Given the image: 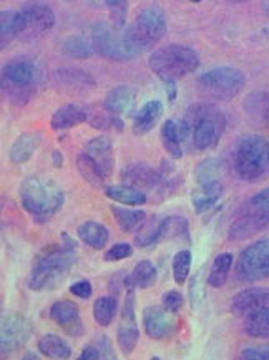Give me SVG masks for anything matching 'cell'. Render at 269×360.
<instances>
[{
    "mask_svg": "<svg viewBox=\"0 0 269 360\" xmlns=\"http://www.w3.org/2000/svg\"><path fill=\"white\" fill-rule=\"evenodd\" d=\"M63 241L50 244L37 254L29 278V289L54 290L63 284L77 262V243L67 234H62Z\"/></svg>",
    "mask_w": 269,
    "mask_h": 360,
    "instance_id": "obj_1",
    "label": "cell"
},
{
    "mask_svg": "<svg viewBox=\"0 0 269 360\" xmlns=\"http://www.w3.org/2000/svg\"><path fill=\"white\" fill-rule=\"evenodd\" d=\"M178 124L183 140L189 138L193 148H196L198 151H206L220 143L221 136L225 135L228 120L215 105L199 101V103L188 107L183 120L178 122Z\"/></svg>",
    "mask_w": 269,
    "mask_h": 360,
    "instance_id": "obj_2",
    "label": "cell"
},
{
    "mask_svg": "<svg viewBox=\"0 0 269 360\" xmlns=\"http://www.w3.org/2000/svg\"><path fill=\"white\" fill-rule=\"evenodd\" d=\"M18 198L25 213L37 224H45L58 214L65 202L63 189L49 178L29 176L25 178L18 189Z\"/></svg>",
    "mask_w": 269,
    "mask_h": 360,
    "instance_id": "obj_3",
    "label": "cell"
},
{
    "mask_svg": "<svg viewBox=\"0 0 269 360\" xmlns=\"http://www.w3.org/2000/svg\"><path fill=\"white\" fill-rule=\"evenodd\" d=\"M166 13L158 6H150L138 13L122 32V39L133 58L150 52L166 34Z\"/></svg>",
    "mask_w": 269,
    "mask_h": 360,
    "instance_id": "obj_4",
    "label": "cell"
},
{
    "mask_svg": "<svg viewBox=\"0 0 269 360\" xmlns=\"http://www.w3.org/2000/svg\"><path fill=\"white\" fill-rule=\"evenodd\" d=\"M40 83V68L30 58H13L4 63L0 86L7 101L20 108L30 103Z\"/></svg>",
    "mask_w": 269,
    "mask_h": 360,
    "instance_id": "obj_5",
    "label": "cell"
},
{
    "mask_svg": "<svg viewBox=\"0 0 269 360\" xmlns=\"http://www.w3.org/2000/svg\"><path fill=\"white\" fill-rule=\"evenodd\" d=\"M231 165L241 181H261L269 174V138L261 135L241 138L234 145Z\"/></svg>",
    "mask_w": 269,
    "mask_h": 360,
    "instance_id": "obj_6",
    "label": "cell"
},
{
    "mask_svg": "<svg viewBox=\"0 0 269 360\" xmlns=\"http://www.w3.org/2000/svg\"><path fill=\"white\" fill-rule=\"evenodd\" d=\"M148 65L163 83H176L196 70L199 67V55L188 45L170 44L151 52Z\"/></svg>",
    "mask_w": 269,
    "mask_h": 360,
    "instance_id": "obj_7",
    "label": "cell"
},
{
    "mask_svg": "<svg viewBox=\"0 0 269 360\" xmlns=\"http://www.w3.org/2000/svg\"><path fill=\"white\" fill-rule=\"evenodd\" d=\"M269 228V188L248 198L236 211L228 229L230 241H248Z\"/></svg>",
    "mask_w": 269,
    "mask_h": 360,
    "instance_id": "obj_8",
    "label": "cell"
},
{
    "mask_svg": "<svg viewBox=\"0 0 269 360\" xmlns=\"http://www.w3.org/2000/svg\"><path fill=\"white\" fill-rule=\"evenodd\" d=\"M198 90L208 98L216 101H230L238 96L246 86L244 73L236 67L223 65L198 77Z\"/></svg>",
    "mask_w": 269,
    "mask_h": 360,
    "instance_id": "obj_9",
    "label": "cell"
},
{
    "mask_svg": "<svg viewBox=\"0 0 269 360\" xmlns=\"http://www.w3.org/2000/svg\"><path fill=\"white\" fill-rule=\"evenodd\" d=\"M238 283H256L269 279V239H261L244 248L234 266Z\"/></svg>",
    "mask_w": 269,
    "mask_h": 360,
    "instance_id": "obj_10",
    "label": "cell"
},
{
    "mask_svg": "<svg viewBox=\"0 0 269 360\" xmlns=\"http://www.w3.org/2000/svg\"><path fill=\"white\" fill-rule=\"evenodd\" d=\"M18 17H20L22 34L20 39L25 41L42 39L47 35L55 25V13L49 4L42 0H29L24 6L18 8Z\"/></svg>",
    "mask_w": 269,
    "mask_h": 360,
    "instance_id": "obj_11",
    "label": "cell"
},
{
    "mask_svg": "<svg viewBox=\"0 0 269 360\" xmlns=\"http://www.w3.org/2000/svg\"><path fill=\"white\" fill-rule=\"evenodd\" d=\"M32 330L34 327L24 314H4L2 326H0V355L6 359L24 349L32 337Z\"/></svg>",
    "mask_w": 269,
    "mask_h": 360,
    "instance_id": "obj_12",
    "label": "cell"
},
{
    "mask_svg": "<svg viewBox=\"0 0 269 360\" xmlns=\"http://www.w3.org/2000/svg\"><path fill=\"white\" fill-rule=\"evenodd\" d=\"M92 44L95 53L110 62H130L132 55L125 47L122 32L108 22H99L92 29Z\"/></svg>",
    "mask_w": 269,
    "mask_h": 360,
    "instance_id": "obj_13",
    "label": "cell"
},
{
    "mask_svg": "<svg viewBox=\"0 0 269 360\" xmlns=\"http://www.w3.org/2000/svg\"><path fill=\"white\" fill-rule=\"evenodd\" d=\"M123 285L127 289L125 294V301L120 312V322L117 330L118 347L123 355H130L137 347L138 339H140V330H138L137 314H134V306H137V299H134V288L128 283L127 278L123 279Z\"/></svg>",
    "mask_w": 269,
    "mask_h": 360,
    "instance_id": "obj_14",
    "label": "cell"
},
{
    "mask_svg": "<svg viewBox=\"0 0 269 360\" xmlns=\"http://www.w3.org/2000/svg\"><path fill=\"white\" fill-rule=\"evenodd\" d=\"M168 169H171V166H168ZM168 169H166V163L161 165L160 168H151L145 163H132L122 169L120 179L125 184L142 189V191L143 189H155L166 183Z\"/></svg>",
    "mask_w": 269,
    "mask_h": 360,
    "instance_id": "obj_15",
    "label": "cell"
},
{
    "mask_svg": "<svg viewBox=\"0 0 269 360\" xmlns=\"http://www.w3.org/2000/svg\"><path fill=\"white\" fill-rule=\"evenodd\" d=\"M142 321L145 334L153 340L168 339V337L175 334L176 327H178L175 319V314L170 312L168 309L160 306L145 307Z\"/></svg>",
    "mask_w": 269,
    "mask_h": 360,
    "instance_id": "obj_16",
    "label": "cell"
},
{
    "mask_svg": "<svg viewBox=\"0 0 269 360\" xmlns=\"http://www.w3.org/2000/svg\"><path fill=\"white\" fill-rule=\"evenodd\" d=\"M50 319L57 324L68 337L78 339L85 334V324H83L78 306L72 301H58L50 307Z\"/></svg>",
    "mask_w": 269,
    "mask_h": 360,
    "instance_id": "obj_17",
    "label": "cell"
},
{
    "mask_svg": "<svg viewBox=\"0 0 269 360\" xmlns=\"http://www.w3.org/2000/svg\"><path fill=\"white\" fill-rule=\"evenodd\" d=\"M269 306V288H248L239 290L238 294L231 299V312L236 317L246 319L251 314L261 311Z\"/></svg>",
    "mask_w": 269,
    "mask_h": 360,
    "instance_id": "obj_18",
    "label": "cell"
},
{
    "mask_svg": "<svg viewBox=\"0 0 269 360\" xmlns=\"http://www.w3.org/2000/svg\"><path fill=\"white\" fill-rule=\"evenodd\" d=\"M243 112L251 127L258 130L269 128V91L256 90L244 96Z\"/></svg>",
    "mask_w": 269,
    "mask_h": 360,
    "instance_id": "obj_19",
    "label": "cell"
},
{
    "mask_svg": "<svg viewBox=\"0 0 269 360\" xmlns=\"http://www.w3.org/2000/svg\"><path fill=\"white\" fill-rule=\"evenodd\" d=\"M54 82L68 94H82L95 86V78L80 68H58L54 72Z\"/></svg>",
    "mask_w": 269,
    "mask_h": 360,
    "instance_id": "obj_20",
    "label": "cell"
},
{
    "mask_svg": "<svg viewBox=\"0 0 269 360\" xmlns=\"http://www.w3.org/2000/svg\"><path fill=\"white\" fill-rule=\"evenodd\" d=\"M134 103H137V90L133 86L120 85L108 91V95H106L104 101V107L108 112L122 118L132 113Z\"/></svg>",
    "mask_w": 269,
    "mask_h": 360,
    "instance_id": "obj_21",
    "label": "cell"
},
{
    "mask_svg": "<svg viewBox=\"0 0 269 360\" xmlns=\"http://www.w3.org/2000/svg\"><path fill=\"white\" fill-rule=\"evenodd\" d=\"M88 122V108L80 105L68 103L60 107L50 118V127L54 131H63L75 128L78 124Z\"/></svg>",
    "mask_w": 269,
    "mask_h": 360,
    "instance_id": "obj_22",
    "label": "cell"
},
{
    "mask_svg": "<svg viewBox=\"0 0 269 360\" xmlns=\"http://www.w3.org/2000/svg\"><path fill=\"white\" fill-rule=\"evenodd\" d=\"M83 151L88 153L94 158L96 163L100 165V168L104 169L106 178L113 173L115 166V156H113V143L108 136H95L90 141H87Z\"/></svg>",
    "mask_w": 269,
    "mask_h": 360,
    "instance_id": "obj_23",
    "label": "cell"
},
{
    "mask_svg": "<svg viewBox=\"0 0 269 360\" xmlns=\"http://www.w3.org/2000/svg\"><path fill=\"white\" fill-rule=\"evenodd\" d=\"M161 115H163V103L160 100H150L143 103L133 118L134 135H146V133H150L155 128Z\"/></svg>",
    "mask_w": 269,
    "mask_h": 360,
    "instance_id": "obj_24",
    "label": "cell"
},
{
    "mask_svg": "<svg viewBox=\"0 0 269 360\" xmlns=\"http://www.w3.org/2000/svg\"><path fill=\"white\" fill-rule=\"evenodd\" d=\"M40 145L39 133H24L12 143L8 150V160L13 165H24L35 155L37 148Z\"/></svg>",
    "mask_w": 269,
    "mask_h": 360,
    "instance_id": "obj_25",
    "label": "cell"
},
{
    "mask_svg": "<svg viewBox=\"0 0 269 360\" xmlns=\"http://www.w3.org/2000/svg\"><path fill=\"white\" fill-rule=\"evenodd\" d=\"M105 195L108 200L123 206H143L148 201L145 191L130 186V184H118V186H105Z\"/></svg>",
    "mask_w": 269,
    "mask_h": 360,
    "instance_id": "obj_26",
    "label": "cell"
},
{
    "mask_svg": "<svg viewBox=\"0 0 269 360\" xmlns=\"http://www.w3.org/2000/svg\"><path fill=\"white\" fill-rule=\"evenodd\" d=\"M77 234L82 243H85L88 248L95 249V251L104 249L110 239V233L105 228V224L96 223V221H87V223L78 226Z\"/></svg>",
    "mask_w": 269,
    "mask_h": 360,
    "instance_id": "obj_27",
    "label": "cell"
},
{
    "mask_svg": "<svg viewBox=\"0 0 269 360\" xmlns=\"http://www.w3.org/2000/svg\"><path fill=\"white\" fill-rule=\"evenodd\" d=\"M111 214H113L115 221H117L120 229L123 233H132L142 228V224H145L146 213L143 210H134L133 206H118L113 205L110 207Z\"/></svg>",
    "mask_w": 269,
    "mask_h": 360,
    "instance_id": "obj_28",
    "label": "cell"
},
{
    "mask_svg": "<svg viewBox=\"0 0 269 360\" xmlns=\"http://www.w3.org/2000/svg\"><path fill=\"white\" fill-rule=\"evenodd\" d=\"M37 350L40 355L47 359H58L65 360L72 357V347L65 339L55 334H45L42 335L37 342Z\"/></svg>",
    "mask_w": 269,
    "mask_h": 360,
    "instance_id": "obj_29",
    "label": "cell"
},
{
    "mask_svg": "<svg viewBox=\"0 0 269 360\" xmlns=\"http://www.w3.org/2000/svg\"><path fill=\"white\" fill-rule=\"evenodd\" d=\"M88 124L95 130L100 131H122L123 130V120L108 112L104 105L101 107L88 108Z\"/></svg>",
    "mask_w": 269,
    "mask_h": 360,
    "instance_id": "obj_30",
    "label": "cell"
},
{
    "mask_svg": "<svg viewBox=\"0 0 269 360\" xmlns=\"http://www.w3.org/2000/svg\"><path fill=\"white\" fill-rule=\"evenodd\" d=\"M75 165H77L78 174H80L88 184H92V186L95 188L104 186L106 174L104 173V169L100 168V165L96 163L90 155L85 153V151H82V153L77 156Z\"/></svg>",
    "mask_w": 269,
    "mask_h": 360,
    "instance_id": "obj_31",
    "label": "cell"
},
{
    "mask_svg": "<svg viewBox=\"0 0 269 360\" xmlns=\"http://www.w3.org/2000/svg\"><path fill=\"white\" fill-rule=\"evenodd\" d=\"M161 143L173 160H180L183 156V135L180 131V124L175 120L168 118L161 127Z\"/></svg>",
    "mask_w": 269,
    "mask_h": 360,
    "instance_id": "obj_32",
    "label": "cell"
},
{
    "mask_svg": "<svg viewBox=\"0 0 269 360\" xmlns=\"http://www.w3.org/2000/svg\"><path fill=\"white\" fill-rule=\"evenodd\" d=\"M223 193L221 183H213V184H201L196 193L193 195V207L194 213L203 214L208 213L213 206L220 201Z\"/></svg>",
    "mask_w": 269,
    "mask_h": 360,
    "instance_id": "obj_33",
    "label": "cell"
},
{
    "mask_svg": "<svg viewBox=\"0 0 269 360\" xmlns=\"http://www.w3.org/2000/svg\"><path fill=\"white\" fill-rule=\"evenodd\" d=\"M22 25L18 11H4L0 17V49L6 50L13 40L20 39Z\"/></svg>",
    "mask_w": 269,
    "mask_h": 360,
    "instance_id": "obj_34",
    "label": "cell"
},
{
    "mask_svg": "<svg viewBox=\"0 0 269 360\" xmlns=\"http://www.w3.org/2000/svg\"><path fill=\"white\" fill-rule=\"evenodd\" d=\"M134 289H148L158 279V271L151 261L143 259L133 267L132 274L125 276Z\"/></svg>",
    "mask_w": 269,
    "mask_h": 360,
    "instance_id": "obj_35",
    "label": "cell"
},
{
    "mask_svg": "<svg viewBox=\"0 0 269 360\" xmlns=\"http://www.w3.org/2000/svg\"><path fill=\"white\" fill-rule=\"evenodd\" d=\"M171 239H184L189 243L188 221L182 216H168V218L161 219L158 243L171 241Z\"/></svg>",
    "mask_w": 269,
    "mask_h": 360,
    "instance_id": "obj_36",
    "label": "cell"
},
{
    "mask_svg": "<svg viewBox=\"0 0 269 360\" xmlns=\"http://www.w3.org/2000/svg\"><path fill=\"white\" fill-rule=\"evenodd\" d=\"M233 262L234 257L231 252L218 254L211 264L210 274H208V284H210L211 288H223V285L226 284V281H228Z\"/></svg>",
    "mask_w": 269,
    "mask_h": 360,
    "instance_id": "obj_37",
    "label": "cell"
},
{
    "mask_svg": "<svg viewBox=\"0 0 269 360\" xmlns=\"http://www.w3.org/2000/svg\"><path fill=\"white\" fill-rule=\"evenodd\" d=\"M62 52L70 58L88 60L95 53V49H94V44H92V40H88L87 37L72 35L63 40Z\"/></svg>",
    "mask_w": 269,
    "mask_h": 360,
    "instance_id": "obj_38",
    "label": "cell"
},
{
    "mask_svg": "<svg viewBox=\"0 0 269 360\" xmlns=\"http://www.w3.org/2000/svg\"><path fill=\"white\" fill-rule=\"evenodd\" d=\"M118 312V301L115 295H104L94 304V319L100 327H108Z\"/></svg>",
    "mask_w": 269,
    "mask_h": 360,
    "instance_id": "obj_39",
    "label": "cell"
},
{
    "mask_svg": "<svg viewBox=\"0 0 269 360\" xmlns=\"http://www.w3.org/2000/svg\"><path fill=\"white\" fill-rule=\"evenodd\" d=\"M244 332L253 339H269V306L246 317Z\"/></svg>",
    "mask_w": 269,
    "mask_h": 360,
    "instance_id": "obj_40",
    "label": "cell"
},
{
    "mask_svg": "<svg viewBox=\"0 0 269 360\" xmlns=\"http://www.w3.org/2000/svg\"><path fill=\"white\" fill-rule=\"evenodd\" d=\"M192 262H193V256H192V251H188V249H183V251L175 254L173 262H171V271H173V279L176 284L187 283Z\"/></svg>",
    "mask_w": 269,
    "mask_h": 360,
    "instance_id": "obj_41",
    "label": "cell"
},
{
    "mask_svg": "<svg viewBox=\"0 0 269 360\" xmlns=\"http://www.w3.org/2000/svg\"><path fill=\"white\" fill-rule=\"evenodd\" d=\"M160 226H161V219L158 218H153L146 226L142 224V228L138 229L134 244H137L138 248H148V246H153V244H158Z\"/></svg>",
    "mask_w": 269,
    "mask_h": 360,
    "instance_id": "obj_42",
    "label": "cell"
},
{
    "mask_svg": "<svg viewBox=\"0 0 269 360\" xmlns=\"http://www.w3.org/2000/svg\"><path fill=\"white\" fill-rule=\"evenodd\" d=\"M104 2L106 8H108L111 24L122 30L125 27V22H127L130 0H104Z\"/></svg>",
    "mask_w": 269,
    "mask_h": 360,
    "instance_id": "obj_43",
    "label": "cell"
},
{
    "mask_svg": "<svg viewBox=\"0 0 269 360\" xmlns=\"http://www.w3.org/2000/svg\"><path fill=\"white\" fill-rule=\"evenodd\" d=\"M220 163L216 160H206L196 168V181L199 186L201 184L220 183Z\"/></svg>",
    "mask_w": 269,
    "mask_h": 360,
    "instance_id": "obj_44",
    "label": "cell"
},
{
    "mask_svg": "<svg viewBox=\"0 0 269 360\" xmlns=\"http://www.w3.org/2000/svg\"><path fill=\"white\" fill-rule=\"evenodd\" d=\"M133 254V248L130 246L128 243H118L115 246H111L108 251L104 254V259L106 262H117V261H123L132 257Z\"/></svg>",
    "mask_w": 269,
    "mask_h": 360,
    "instance_id": "obj_45",
    "label": "cell"
},
{
    "mask_svg": "<svg viewBox=\"0 0 269 360\" xmlns=\"http://www.w3.org/2000/svg\"><path fill=\"white\" fill-rule=\"evenodd\" d=\"M161 302H163V307L168 309L170 312L178 314L184 306V297L180 290H168V292H165L163 297H161Z\"/></svg>",
    "mask_w": 269,
    "mask_h": 360,
    "instance_id": "obj_46",
    "label": "cell"
},
{
    "mask_svg": "<svg viewBox=\"0 0 269 360\" xmlns=\"http://www.w3.org/2000/svg\"><path fill=\"white\" fill-rule=\"evenodd\" d=\"M241 357L248 360H269V347L259 345V347H246L241 350Z\"/></svg>",
    "mask_w": 269,
    "mask_h": 360,
    "instance_id": "obj_47",
    "label": "cell"
},
{
    "mask_svg": "<svg viewBox=\"0 0 269 360\" xmlns=\"http://www.w3.org/2000/svg\"><path fill=\"white\" fill-rule=\"evenodd\" d=\"M70 292L78 299H88L92 295V292H94V289H92L90 281L82 279V281H77L75 284L70 285Z\"/></svg>",
    "mask_w": 269,
    "mask_h": 360,
    "instance_id": "obj_48",
    "label": "cell"
},
{
    "mask_svg": "<svg viewBox=\"0 0 269 360\" xmlns=\"http://www.w3.org/2000/svg\"><path fill=\"white\" fill-rule=\"evenodd\" d=\"M201 299H203V290L199 289V276L196 274L193 276L192 285H189V301H192L193 306L196 307Z\"/></svg>",
    "mask_w": 269,
    "mask_h": 360,
    "instance_id": "obj_49",
    "label": "cell"
},
{
    "mask_svg": "<svg viewBox=\"0 0 269 360\" xmlns=\"http://www.w3.org/2000/svg\"><path fill=\"white\" fill-rule=\"evenodd\" d=\"M95 342H96V347H99L101 355H104V359H115L113 349H111V342H110L108 339H106L105 335L99 337V339H96Z\"/></svg>",
    "mask_w": 269,
    "mask_h": 360,
    "instance_id": "obj_50",
    "label": "cell"
},
{
    "mask_svg": "<svg viewBox=\"0 0 269 360\" xmlns=\"http://www.w3.org/2000/svg\"><path fill=\"white\" fill-rule=\"evenodd\" d=\"M99 359H104V355H101L99 347L94 344L87 345V347L83 349L80 354V360H99Z\"/></svg>",
    "mask_w": 269,
    "mask_h": 360,
    "instance_id": "obj_51",
    "label": "cell"
},
{
    "mask_svg": "<svg viewBox=\"0 0 269 360\" xmlns=\"http://www.w3.org/2000/svg\"><path fill=\"white\" fill-rule=\"evenodd\" d=\"M165 90H166V95H168L170 103H173L175 98H176V94H178V89H176V83L175 82L165 83Z\"/></svg>",
    "mask_w": 269,
    "mask_h": 360,
    "instance_id": "obj_52",
    "label": "cell"
},
{
    "mask_svg": "<svg viewBox=\"0 0 269 360\" xmlns=\"http://www.w3.org/2000/svg\"><path fill=\"white\" fill-rule=\"evenodd\" d=\"M52 161H54L55 168H62V166H63V155H62V151L55 150L54 153H52Z\"/></svg>",
    "mask_w": 269,
    "mask_h": 360,
    "instance_id": "obj_53",
    "label": "cell"
},
{
    "mask_svg": "<svg viewBox=\"0 0 269 360\" xmlns=\"http://www.w3.org/2000/svg\"><path fill=\"white\" fill-rule=\"evenodd\" d=\"M263 11H264V13H266V15L269 17V2H266L264 4V7H263Z\"/></svg>",
    "mask_w": 269,
    "mask_h": 360,
    "instance_id": "obj_54",
    "label": "cell"
},
{
    "mask_svg": "<svg viewBox=\"0 0 269 360\" xmlns=\"http://www.w3.org/2000/svg\"><path fill=\"white\" fill-rule=\"evenodd\" d=\"M37 357H39V355H35V354H32V352H29V354L25 355V359H37Z\"/></svg>",
    "mask_w": 269,
    "mask_h": 360,
    "instance_id": "obj_55",
    "label": "cell"
},
{
    "mask_svg": "<svg viewBox=\"0 0 269 360\" xmlns=\"http://www.w3.org/2000/svg\"><path fill=\"white\" fill-rule=\"evenodd\" d=\"M63 2H67V4H72V2H78V0H63Z\"/></svg>",
    "mask_w": 269,
    "mask_h": 360,
    "instance_id": "obj_56",
    "label": "cell"
},
{
    "mask_svg": "<svg viewBox=\"0 0 269 360\" xmlns=\"http://www.w3.org/2000/svg\"><path fill=\"white\" fill-rule=\"evenodd\" d=\"M189 2H194V4H199V2H203V0H189Z\"/></svg>",
    "mask_w": 269,
    "mask_h": 360,
    "instance_id": "obj_57",
    "label": "cell"
},
{
    "mask_svg": "<svg viewBox=\"0 0 269 360\" xmlns=\"http://www.w3.org/2000/svg\"><path fill=\"white\" fill-rule=\"evenodd\" d=\"M234 2H246V0H234Z\"/></svg>",
    "mask_w": 269,
    "mask_h": 360,
    "instance_id": "obj_58",
    "label": "cell"
}]
</instances>
